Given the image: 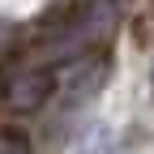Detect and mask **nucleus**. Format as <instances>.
<instances>
[{"label":"nucleus","mask_w":154,"mask_h":154,"mask_svg":"<svg viewBox=\"0 0 154 154\" xmlns=\"http://www.w3.org/2000/svg\"><path fill=\"white\" fill-rule=\"evenodd\" d=\"M103 77H107V64L103 60H77L60 73V94H64V103H86L94 90L103 86Z\"/></svg>","instance_id":"nucleus-1"},{"label":"nucleus","mask_w":154,"mask_h":154,"mask_svg":"<svg viewBox=\"0 0 154 154\" xmlns=\"http://www.w3.org/2000/svg\"><path fill=\"white\" fill-rule=\"evenodd\" d=\"M51 86H56V77H51V73L30 69V73H22V77L9 86V107H22V111L43 107V99H51Z\"/></svg>","instance_id":"nucleus-2"},{"label":"nucleus","mask_w":154,"mask_h":154,"mask_svg":"<svg viewBox=\"0 0 154 154\" xmlns=\"http://www.w3.org/2000/svg\"><path fill=\"white\" fill-rule=\"evenodd\" d=\"M0 154H30V141L13 128H0Z\"/></svg>","instance_id":"nucleus-3"}]
</instances>
